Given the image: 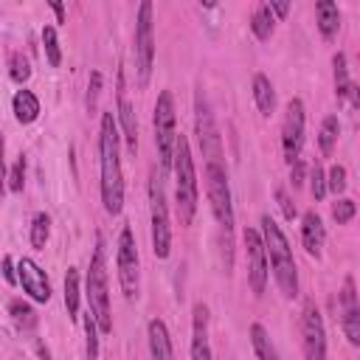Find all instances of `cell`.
Here are the masks:
<instances>
[{
  "label": "cell",
  "mask_w": 360,
  "mask_h": 360,
  "mask_svg": "<svg viewBox=\"0 0 360 360\" xmlns=\"http://www.w3.org/2000/svg\"><path fill=\"white\" fill-rule=\"evenodd\" d=\"M118 127L112 121V112L101 115L98 129V152H101V202L107 214H121L124 208V174H121V158H118Z\"/></svg>",
  "instance_id": "1"
},
{
  "label": "cell",
  "mask_w": 360,
  "mask_h": 360,
  "mask_svg": "<svg viewBox=\"0 0 360 360\" xmlns=\"http://www.w3.org/2000/svg\"><path fill=\"white\" fill-rule=\"evenodd\" d=\"M262 242H264V256H270V267H273V276H276L281 295L295 298L298 295V270H295L292 248H290L284 231L267 214L262 217Z\"/></svg>",
  "instance_id": "2"
},
{
  "label": "cell",
  "mask_w": 360,
  "mask_h": 360,
  "mask_svg": "<svg viewBox=\"0 0 360 360\" xmlns=\"http://www.w3.org/2000/svg\"><path fill=\"white\" fill-rule=\"evenodd\" d=\"M172 166H174V197H177L180 225H191L194 211H197V172H194V158H191L186 135L174 138Z\"/></svg>",
  "instance_id": "3"
},
{
  "label": "cell",
  "mask_w": 360,
  "mask_h": 360,
  "mask_svg": "<svg viewBox=\"0 0 360 360\" xmlns=\"http://www.w3.org/2000/svg\"><path fill=\"white\" fill-rule=\"evenodd\" d=\"M87 301L90 315L98 326V332H112V312H110V292H107V259H104V236H96V250L87 270Z\"/></svg>",
  "instance_id": "4"
},
{
  "label": "cell",
  "mask_w": 360,
  "mask_h": 360,
  "mask_svg": "<svg viewBox=\"0 0 360 360\" xmlns=\"http://www.w3.org/2000/svg\"><path fill=\"white\" fill-rule=\"evenodd\" d=\"M149 217H152V250L158 259H166L172 253V225H169L166 191L158 172H152L149 177Z\"/></svg>",
  "instance_id": "5"
},
{
  "label": "cell",
  "mask_w": 360,
  "mask_h": 360,
  "mask_svg": "<svg viewBox=\"0 0 360 360\" xmlns=\"http://www.w3.org/2000/svg\"><path fill=\"white\" fill-rule=\"evenodd\" d=\"M174 98L169 90H163L155 101V146H158V160H160V169L169 172L172 169V155H174V138H177V129H174Z\"/></svg>",
  "instance_id": "6"
},
{
  "label": "cell",
  "mask_w": 360,
  "mask_h": 360,
  "mask_svg": "<svg viewBox=\"0 0 360 360\" xmlns=\"http://www.w3.org/2000/svg\"><path fill=\"white\" fill-rule=\"evenodd\" d=\"M205 191H208L214 219L231 233L233 231V205H231V186H228L225 163H205Z\"/></svg>",
  "instance_id": "7"
},
{
  "label": "cell",
  "mask_w": 360,
  "mask_h": 360,
  "mask_svg": "<svg viewBox=\"0 0 360 360\" xmlns=\"http://www.w3.org/2000/svg\"><path fill=\"white\" fill-rule=\"evenodd\" d=\"M152 62H155V25H152V3L143 0L138 6V20H135V65H138V82L141 87L152 76Z\"/></svg>",
  "instance_id": "8"
},
{
  "label": "cell",
  "mask_w": 360,
  "mask_h": 360,
  "mask_svg": "<svg viewBox=\"0 0 360 360\" xmlns=\"http://www.w3.org/2000/svg\"><path fill=\"white\" fill-rule=\"evenodd\" d=\"M194 112H197V121H194L197 124V141H200L205 163H222V138H219L217 121H214V115L208 110V101H205L202 90H197Z\"/></svg>",
  "instance_id": "9"
},
{
  "label": "cell",
  "mask_w": 360,
  "mask_h": 360,
  "mask_svg": "<svg viewBox=\"0 0 360 360\" xmlns=\"http://www.w3.org/2000/svg\"><path fill=\"white\" fill-rule=\"evenodd\" d=\"M304 124H307V110L301 98H290L284 107V121H281V149L287 163L298 160L301 146H304Z\"/></svg>",
  "instance_id": "10"
},
{
  "label": "cell",
  "mask_w": 360,
  "mask_h": 360,
  "mask_svg": "<svg viewBox=\"0 0 360 360\" xmlns=\"http://www.w3.org/2000/svg\"><path fill=\"white\" fill-rule=\"evenodd\" d=\"M115 264H118V281L127 298L138 295V248H135V236L132 228L124 225L118 233V253H115Z\"/></svg>",
  "instance_id": "11"
},
{
  "label": "cell",
  "mask_w": 360,
  "mask_h": 360,
  "mask_svg": "<svg viewBox=\"0 0 360 360\" xmlns=\"http://www.w3.org/2000/svg\"><path fill=\"white\" fill-rule=\"evenodd\" d=\"M301 338H304V360H326V329H323V318L315 301L304 304Z\"/></svg>",
  "instance_id": "12"
},
{
  "label": "cell",
  "mask_w": 360,
  "mask_h": 360,
  "mask_svg": "<svg viewBox=\"0 0 360 360\" xmlns=\"http://www.w3.org/2000/svg\"><path fill=\"white\" fill-rule=\"evenodd\" d=\"M245 253H248V281L253 295H262L267 287V256H264V242L256 228H245Z\"/></svg>",
  "instance_id": "13"
},
{
  "label": "cell",
  "mask_w": 360,
  "mask_h": 360,
  "mask_svg": "<svg viewBox=\"0 0 360 360\" xmlns=\"http://www.w3.org/2000/svg\"><path fill=\"white\" fill-rule=\"evenodd\" d=\"M17 281L22 284V290L37 301L45 304L51 298V284L45 278V270L34 262V259H20L17 262Z\"/></svg>",
  "instance_id": "14"
},
{
  "label": "cell",
  "mask_w": 360,
  "mask_h": 360,
  "mask_svg": "<svg viewBox=\"0 0 360 360\" xmlns=\"http://www.w3.org/2000/svg\"><path fill=\"white\" fill-rule=\"evenodd\" d=\"M340 323L352 346H360V307H357V292H354V278L346 276L343 292H340Z\"/></svg>",
  "instance_id": "15"
},
{
  "label": "cell",
  "mask_w": 360,
  "mask_h": 360,
  "mask_svg": "<svg viewBox=\"0 0 360 360\" xmlns=\"http://www.w3.org/2000/svg\"><path fill=\"white\" fill-rule=\"evenodd\" d=\"M191 360H214L211 343H208V307L194 304V321H191Z\"/></svg>",
  "instance_id": "16"
},
{
  "label": "cell",
  "mask_w": 360,
  "mask_h": 360,
  "mask_svg": "<svg viewBox=\"0 0 360 360\" xmlns=\"http://www.w3.org/2000/svg\"><path fill=\"white\" fill-rule=\"evenodd\" d=\"M118 121H121V129H124L127 149L135 152V146H138V121H135V110H132V104L127 98L124 70H118Z\"/></svg>",
  "instance_id": "17"
},
{
  "label": "cell",
  "mask_w": 360,
  "mask_h": 360,
  "mask_svg": "<svg viewBox=\"0 0 360 360\" xmlns=\"http://www.w3.org/2000/svg\"><path fill=\"white\" fill-rule=\"evenodd\" d=\"M323 239H326V231H323V222L315 211H307L304 219H301V242L307 248L309 256H321V248H323Z\"/></svg>",
  "instance_id": "18"
},
{
  "label": "cell",
  "mask_w": 360,
  "mask_h": 360,
  "mask_svg": "<svg viewBox=\"0 0 360 360\" xmlns=\"http://www.w3.org/2000/svg\"><path fill=\"white\" fill-rule=\"evenodd\" d=\"M149 352H152V360H174V352H172V338H169V329L160 318H152L149 326Z\"/></svg>",
  "instance_id": "19"
},
{
  "label": "cell",
  "mask_w": 360,
  "mask_h": 360,
  "mask_svg": "<svg viewBox=\"0 0 360 360\" xmlns=\"http://www.w3.org/2000/svg\"><path fill=\"white\" fill-rule=\"evenodd\" d=\"M315 14H318V28H321V37L323 39H332L340 28V11L332 0H318L315 3Z\"/></svg>",
  "instance_id": "20"
},
{
  "label": "cell",
  "mask_w": 360,
  "mask_h": 360,
  "mask_svg": "<svg viewBox=\"0 0 360 360\" xmlns=\"http://www.w3.org/2000/svg\"><path fill=\"white\" fill-rule=\"evenodd\" d=\"M11 110H14V118L20 124H31L39 115V98L31 90H17L11 98Z\"/></svg>",
  "instance_id": "21"
},
{
  "label": "cell",
  "mask_w": 360,
  "mask_h": 360,
  "mask_svg": "<svg viewBox=\"0 0 360 360\" xmlns=\"http://www.w3.org/2000/svg\"><path fill=\"white\" fill-rule=\"evenodd\" d=\"M253 101H256L262 115H273V110H276V90H273V84H270V79L264 73L253 76Z\"/></svg>",
  "instance_id": "22"
},
{
  "label": "cell",
  "mask_w": 360,
  "mask_h": 360,
  "mask_svg": "<svg viewBox=\"0 0 360 360\" xmlns=\"http://www.w3.org/2000/svg\"><path fill=\"white\" fill-rule=\"evenodd\" d=\"M250 343H253V352H256L259 360H278V352H276V346H273V340H270V335L264 332L262 323L250 326Z\"/></svg>",
  "instance_id": "23"
},
{
  "label": "cell",
  "mask_w": 360,
  "mask_h": 360,
  "mask_svg": "<svg viewBox=\"0 0 360 360\" xmlns=\"http://www.w3.org/2000/svg\"><path fill=\"white\" fill-rule=\"evenodd\" d=\"M65 307H68V318L76 321L79 318V270L68 267L65 273Z\"/></svg>",
  "instance_id": "24"
},
{
  "label": "cell",
  "mask_w": 360,
  "mask_h": 360,
  "mask_svg": "<svg viewBox=\"0 0 360 360\" xmlns=\"http://www.w3.org/2000/svg\"><path fill=\"white\" fill-rule=\"evenodd\" d=\"M250 28H253V34H256V39H270V34H273V14H270V8H267V3H262L256 11H253V17H250Z\"/></svg>",
  "instance_id": "25"
},
{
  "label": "cell",
  "mask_w": 360,
  "mask_h": 360,
  "mask_svg": "<svg viewBox=\"0 0 360 360\" xmlns=\"http://www.w3.org/2000/svg\"><path fill=\"white\" fill-rule=\"evenodd\" d=\"M338 132H340V124H338V115H326L323 124H321V132H318V143H321V152L329 158L332 149H335V141H338Z\"/></svg>",
  "instance_id": "26"
},
{
  "label": "cell",
  "mask_w": 360,
  "mask_h": 360,
  "mask_svg": "<svg viewBox=\"0 0 360 360\" xmlns=\"http://www.w3.org/2000/svg\"><path fill=\"white\" fill-rule=\"evenodd\" d=\"M42 45H45V59L51 68H59L62 65V48H59V37H56V28L53 25H45L42 28Z\"/></svg>",
  "instance_id": "27"
},
{
  "label": "cell",
  "mask_w": 360,
  "mask_h": 360,
  "mask_svg": "<svg viewBox=\"0 0 360 360\" xmlns=\"http://www.w3.org/2000/svg\"><path fill=\"white\" fill-rule=\"evenodd\" d=\"M332 65H335V96H338V98H346L349 90H352V79H349L346 56H343V53H335Z\"/></svg>",
  "instance_id": "28"
},
{
  "label": "cell",
  "mask_w": 360,
  "mask_h": 360,
  "mask_svg": "<svg viewBox=\"0 0 360 360\" xmlns=\"http://www.w3.org/2000/svg\"><path fill=\"white\" fill-rule=\"evenodd\" d=\"M48 233H51V217L39 211V214L34 217V222H31V245H34L37 250H42L45 242H48Z\"/></svg>",
  "instance_id": "29"
},
{
  "label": "cell",
  "mask_w": 360,
  "mask_h": 360,
  "mask_svg": "<svg viewBox=\"0 0 360 360\" xmlns=\"http://www.w3.org/2000/svg\"><path fill=\"white\" fill-rule=\"evenodd\" d=\"M11 315H14V323L20 326V329H34L37 326V315H34V309L28 307V304H22V301H11Z\"/></svg>",
  "instance_id": "30"
},
{
  "label": "cell",
  "mask_w": 360,
  "mask_h": 360,
  "mask_svg": "<svg viewBox=\"0 0 360 360\" xmlns=\"http://www.w3.org/2000/svg\"><path fill=\"white\" fill-rule=\"evenodd\" d=\"M354 211H357V205H354V200H349V197H340V200L332 205V217H335V222H338V225L352 222Z\"/></svg>",
  "instance_id": "31"
},
{
  "label": "cell",
  "mask_w": 360,
  "mask_h": 360,
  "mask_svg": "<svg viewBox=\"0 0 360 360\" xmlns=\"http://www.w3.org/2000/svg\"><path fill=\"white\" fill-rule=\"evenodd\" d=\"M11 79L17 82V84H22V82H28V76H31V65H28V59L22 56V53H14L11 56Z\"/></svg>",
  "instance_id": "32"
},
{
  "label": "cell",
  "mask_w": 360,
  "mask_h": 360,
  "mask_svg": "<svg viewBox=\"0 0 360 360\" xmlns=\"http://www.w3.org/2000/svg\"><path fill=\"white\" fill-rule=\"evenodd\" d=\"M6 180H8V188H11V191H22V183H25V158H22V155L14 160V166H11V172L6 174Z\"/></svg>",
  "instance_id": "33"
},
{
  "label": "cell",
  "mask_w": 360,
  "mask_h": 360,
  "mask_svg": "<svg viewBox=\"0 0 360 360\" xmlns=\"http://www.w3.org/2000/svg\"><path fill=\"white\" fill-rule=\"evenodd\" d=\"M326 188L335 191V194H343L346 191V169L340 163H335L329 169V180H326Z\"/></svg>",
  "instance_id": "34"
},
{
  "label": "cell",
  "mask_w": 360,
  "mask_h": 360,
  "mask_svg": "<svg viewBox=\"0 0 360 360\" xmlns=\"http://www.w3.org/2000/svg\"><path fill=\"white\" fill-rule=\"evenodd\" d=\"M96 321H93V315L87 312V318H84V332H87V360H96V354H98V335H96Z\"/></svg>",
  "instance_id": "35"
},
{
  "label": "cell",
  "mask_w": 360,
  "mask_h": 360,
  "mask_svg": "<svg viewBox=\"0 0 360 360\" xmlns=\"http://www.w3.org/2000/svg\"><path fill=\"white\" fill-rule=\"evenodd\" d=\"M312 194H315V200H323L326 197V177H323V169L315 163L312 166Z\"/></svg>",
  "instance_id": "36"
},
{
  "label": "cell",
  "mask_w": 360,
  "mask_h": 360,
  "mask_svg": "<svg viewBox=\"0 0 360 360\" xmlns=\"http://www.w3.org/2000/svg\"><path fill=\"white\" fill-rule=\"evenodd\" d=\"M98 90H101V73H98V70H93V73H90V87H87V110H96Z\"/></svg>",
  "instance_id": "37"
},
{
  "label": "cell",
  "mask_w": 360,
  "mask_h": 360,
  "mask_svg": "<svg viewBox=\"0 0 360 360\" xmlns=\"http://www.w3.org/2000/svg\"><path fill=\"white\" fill-rule=\"evenodd\" d=\"M276 202H278V208H281V214H284V219H295V205L290 202V197H287V191L284 188H278L276 191Z\"/></svg>",
  "instance_id": "38"
},
{
  "label": "cell",
  "mask_w": 360,
  "mask_h": 360,
  "mask_svg": "<svg viewBox=\"0 0 360 360\" xmlns=\"http://www.w3.org/2000/svg\"><path fill=\"white\" fill-rule=\"evenodd\" d=\"M290 183H292V188H301L304 186V160L301 158L290 163Z\"/></svg>",
  "instance_id": "39"
},
{
  "label": "cell",
  "mask_w": 360,
  "mask_h": 360,
  "mask_svg": "<svg viewBox=\"0 0 360 360\" xmlns=\"http://www.w3.org/2000/svg\"><path fill=\"white\" fill-rule=\"evenodd\" d=\"M3 276H6V281H8V284H14V281H17V273H14L11 256H3Z\"/></svg>",
  "instance_id": "40"
},
{
  "label": "cell",
  "mask_w": 360,
  "mask_h": 360,
  "mask_svg": "<svg viewBox=\"0 0 360 360\" xmlns=\"http://www.w3.org/2000/svg\"><path fill=\"white\" fill-rule=\"evenodd\" d=\"M267 8H270V14H276V17H287V11H290V3H267Z\"/></svg>",
  "instance_id": "41"
},
{
  "label": "cell",
  "mask_w": 360,
  "mask_h": 360,
  "mask_svg": "<svg viewBox=\"0 0 360 360\" xmlns=\"http://www.w3.org/2000/svg\"><path fill=\"white\" fill-rule=\"evenodd\" d=\"M3 155H6V143H3V135H0V191H3V180H6V160H3Z\"/></svg>",
  "instance_id": "42"
},
{
  "label": "cell",
  "mask_w": 360,
  "mask_h": 360,
  "mask_svg": "<svg viewBox=\"0 0 360 360\" xmlns=\"http://www.w3.org/2000/svg\"><path fill=\"white\" fill-rule=\"evenodd\" d=\"M51 8H53V14H56V22H65V6H62V3H51Z\"/></svg>",
  "instance_id": "43"
}]
</instances>
